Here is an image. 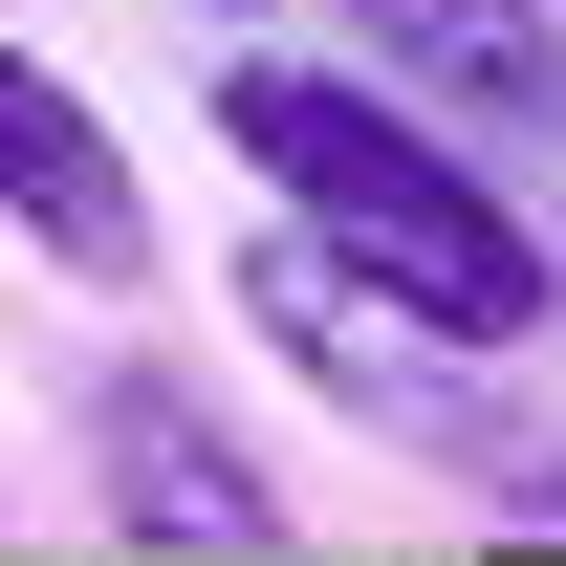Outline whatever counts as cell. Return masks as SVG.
Segmentation results:
<instances>
[{"label":"cell","mask_w":566,"mask_h":566,"mask_svg":"<svg viewBox=\"0 0 566 566\" xmlns=\"http://www.w3.org/2000/svg\"><path fill=\"white\" fill-rule=\"evenodd\" d=\"M349 66L480 153H566V0H349Z\"/></svg>","instance_id":"obj_3"},{"label":"cell","mask_w":566,"mask_h":566,"mask_svg":"<svg viewBox=\"0 0 566 566\" xmlns=\"http://www.w3.org/2000/svg\"><path fill=\"white\" fill-rule=\"evenodd\" d=\"M218 153L262 175L327 262H370L415 327H458V349H545V305H566V262H545V218L501 197L480 153L436 132L415 87H370V66H218Z\"/></svg>","instance_id":"obj_1"},{"label":"cell","mask_w":566,"mask_h":566,"mask_svg":"<svg viewBox=\"0 0 566 566\" xmlns=\"http://www.w3.org/2000/svg\"><path fill=\"white\" fill-rule=\"evenodd\" d=\"M0 218H22V262H66V283H153V197H132L109 109L44 44H0Z\"/></svg>","instance_id":"obj_4"},{"label":"cell","mask_w":566,"mask_h":566,"mask_svg":"<svg viewBox=\"0 0 566 566\" xmlns=\"http://www.w3.org/2000/svg\"><path fill=\"white\" fill-rule=\"evenodd\" d=\"M240 327H262V349L305 370L327 415L415 436V458H480V436H501V415H480V370H501V349H458V327H415V305H392L370 262H327L305 218H262V262H240Z\"/></svg>","instance_id":"obj_2"},{"label":"cell","mask_w":566,"mask_h":566,"mask_svg":"<svg viewBox=\"0 0 566 566\" xmlns=\"http://www.w3.org/2000/svg\"><path fill=\"white\" fill-rule=\"evenodd\" d=\"M523 501H545V545H566V480H523Z\"/></svg>","instance_id":"obj_6"},{"label":"cell","mask_w":566,"mask_h":566,"mask_svg":"<svg viewBox=\"0 0 566 566\" xmlns=\"http://www.w3.org/2000/svg\"><path fill=\"white\" fill-rule=\"evenodd\" d=\"M197 22H262V0H197Z\"/></svg>","instance_id":"obj_7"},{"label":"cell","mask_w":566,"mask_h":566,"mask_svg":"<svg viewBox=\"0 0 566 566\" xmlns=\"http://www.w3.org/2000/svg\"><path fill=\"white\" fill-rule=\"evenodd\" d=\"M87 458H109V523L132 545H197V566H240V545H283V480H262V436H218L175 370H109L87 392Z\"/></svg>","instance_id":"obj_5"}]
</instances>
